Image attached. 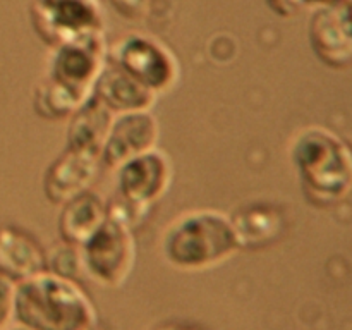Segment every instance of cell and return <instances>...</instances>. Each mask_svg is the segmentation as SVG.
<instances>
[{
    "label": "cell",
    "instance_id": "cell-11",
    "mask_svg": "<svg viewBox=\"0 0 352 330\" xmlns=\"http://www.w3.org/2000/svg\"><path fill=\"white\" fill-rule=\"evenodd\" d=\"M100 158L65 148L58 155L43 175V192L54 205H64L74 196L89 189L98 172Z\"/></svg>",
    "mask_w": 352,
    "mask_h": 330
},
{
    "label": "cell",
    "instance_id": "cell-21",
    "mask_svg": "<svg viewBox=\"0 0 352 330\" xmlns=\"http://www.w3.org/2000/svg\"><path fill=\"white\" fill-rule=\"evenodd\" d=\"M267 2L278 16H292L308 3H315V0H267Z\"/></svg>",
    "mask_w": 352,
    "mask_h": 330
},
{
    "label": "cell",
    "instance_id": "cell-15",
    "mask_svg": "<svg viewBox=\"0 0 352 330\" xmlns=\"http://www.w3.org/2000/svg\"><path fill=\"white\" fill-rule=\"evenodd\" d=\"M116 113L107 109L96 96H89L71 116L67 126L69 150L82 151L100 158Z\"/></svg>",
    "mask_w": 352,
    "mask_h": 330
},
{
    "label": "cell",
    "instance_id": "cell-9",
    "mask_svg": "<svg viewBox=\"0 0 352 330\" xmlns=\"http://www.w3.org/2000/svg\"><path fill=\"white\" fill-rule=\"evenodd\" d=\"M116 172L117 192L131 201L148 206L167 192L174 175L170 158L157 148L131 158Z\"/></svg>",
    "mask_w": 352,
    "mask_h": 330
},
{
    "label": "cell",
    "instance_id": "cell-13",
    "mask_svg": "<svg viewBox=\"0 0 352 330\" xmlns=\"http://www.w3.org/2000/svg\"><path fill=\"white\" fill-rule=\"evenodd\" d=\"M93 96L113 113H126L150 110L158 95L119 65L107 60L93 86Z\"/></svg>",
    "mask_w": 352,
    "mask_h": 330
},
{
    "label": "cell",
    "instance_id": "cell-16",
    "mask_svg": "<svg viewBox=\"0 0 352 330\" xmlns=\"http://www.w3.org/2000/svg\"><path fill=\"white\" fill-rule=\"evenodd\" d=\"M230 220L239 246L250 250H258L275 243L282 236L285 226L282 212L270 203L241 206Z\"/></svg>",
    "mask_w": 352,
    "mask_h": 330
},
{
    "label": "cell",
    "instance_id": "cell-3",
    "mask_svg": "<svg viewBox=\"0 0 352 330\" xmlns=\"http://www.w3.org/2000/svg\"><path fill=\"white\" fill-rule=\"evenodd\" d=\"M160 250L170 267L201 272L226 263L241 246L229 215L217 210H191L165 227Z\"/></svg>",
    "mask_w": 352,
    "mask_h": 330
},
{
    "label": "cell",
    "instance_id": "cell-1",
    "mask_svg": "<svg viewBox=\"0 0 352 330\" xmlns=\"http://www.w3.org/2000/svg\"><path fill=\"white\" fill-rule=\"evenodd\" d=\"M52 50L47 74L34 88L33 105L43 119L60 120L72 116L93 95L109 47L103 33H98Z\"/></svg>",
    "mask_w": 352,
    "mask_h": 330
},
{
    "label": "cell",
    "instance_id": "cell-19",
    "mask_svg": "<svg viewBox=\"0 0 352 330\" xmlns=\"http://www.w3.org/2000/svg\"><path fill=\"white\" fill-rule=\"evenodd\" d=\"M16 284L0 275V330H6L14 320Z\"/></svg>",
    "mask_w": 352,
    "mask_h": 330
},
{
    "label": "cell",
    "instance_id": "cell-14",
    "mask_svg": "<svg viewBox=\"0 0 352 330\" xmlns=\"http://www.w3.org/2000/svg\"><path fill=\"white\" fill-rule=\"evenodd\" d=\"M109 219L107 201L95 191L86 189L62 205L58 215V232L62 241L82 246L102 223Z\"/></svg>",
    "mask_w": 352,
    "mask_h": 330
},
{
    "label": "cell",
    "instance_id": "cell-17",
    "mask_svg": "<svg viewBox=\"0 0 352 330\" xmlns=\"http://www.w3.org/2000/svg\"><path fill=\"white\" fill-rule=\"evenodd\" d=\"M47 272L65 278V280L81 284L85 278H88L85 270V261H82L81 246L62 241V244H57L50 251H47Z\"/></svg>",
    "mask_w": 352,
    "mask_h": 330
},
{
    "label": "cell",
    "instance_id": "cell-2",
    "mask_svg": "<svg viewBox=\"0 0 352 330\" xmlns=\"http://www.w3.org/2000/svg\"><path fill=\"white\" fill-rule=\"evenodd\" d=\"M289 157L306 199L315 206L342 201L352 191V148L339 134L322 126L296 133Z\"/></svg>",
    "mask_w": 352,
    "mask_h": 330
},
{
    "label": "cell",
    "instance_id": "cell-24",
    "mask_svg": "<svg viewBox=\"0 0 352 330\" xmlns=\"http://www.w3.org/2000/svg\"><path fill=\"white\" fill-rule=\"evenodd\" d=\"M6 330H31V329H28V327L19 325V323H17V325H14V327H7Z\"/></svg>",
    "mask_w": 352,
    "mask_h": 330
},
{
    "label": "cell",
    "instance_id": "cell-12",
    "mask_svg": "<svg viewBox=\"0 0 352 330\" xmlns=\"http://www.w3.org/2000/svg\"><path fill=\"white\" fill-rule=\"evenodd\" d=\"M47 272V251L36 237L16 226H0V275L14 284Z\"/></svg>",
    "mask_w": 352,
    "mask_h": 330
},
{
    "label": "cell",
    "instance_id": "cell-5",
    "mask_svg": "<svg viewBox=\"0 0 352 330\" xmlns=\"http://www.w3.org/2000/svg\"><path fill=\"white\" fill-rule=\"evenodd\" d=\"M107 60L119 65L134 79L160 95L175 86L179 62L175 55L157 38L131 33L109 48Z\"/></svg>",
    "mask_w": 352,
    "mask_h": 330
},
{
    "label": "cell",
    "instance_id": "cell-18",
    "mask_svg": "<svg viewBox=\"0 0 352 330\" xmlns=\"http://www.w3.org/2000/svg\"><path fill=\"white\" fill-rule=\"evenodd\" d=\"M148 210H150L148 205L131 201V199L120 196L119 192H117L116 198L107 203L109 219L113 220V222H119L120 226L127 227V229H133V227H138L140 223H143Z\"/></svg>",
    "mask_w": 352,
    "mask_h": 330
},
{
    "label": "cell",
    "instance_id": "cell-7",
    "mask_svg": "<svg viewBox=\"0 0 352 330\" xmlns=\"http://www.w3.org/2000/svg\"><path fill=\"white\" fill-rule=\"evenodd\" d=\"M30 16L40 40L52 48L103 33L96 0H33Z\"/></svg>",
    "mask_w": 352,
    "mask_h": 330
},
{
    "label": "cell",
    "instance_id": "cell-23",
    "mask_svg": "<svg viewBox=\"0 0 352 330\" xmlns=\"http://www.w3.org/2000/svg\"><path fill=\"white\" fill-rule=\"evenodd\" d=\"M346 10H347V17H349V24H351V30H352V2L347 3Z\"/></svg>",
    "mask_w": 352,
    "mask_h": 330
},
{
    "label": "cell",
    "instance_id": "cell-4",
    "mask_svg": "<svg viewBox=\"0 0 352 330\" xmlns=\"http://www.w3.org/2000/svg\"><path fill=\"white\" fill-rule=\"evenodd\" d=\"M14 320L31 330H89L98 323L81 284L50 272L16 284Z\"/></svg>",
    "mask_w": 352,
    "mask_h": 330
},
{
    "label": "cell",
    "instance_id": "cell-22",
    "mask_svg": "<svg viewBox=\"0 0 352 330\" xmlns=\"http://www.w3.org/2000/svg\"><path fill=\"white\" fill-rule=\"evenodd\" d=\"M151 330H206L201 325H196L191 322H177V320H170V322H164L160 325L153 327Z\"/></svg>",
    "mask_w": 352,
    "mask_h": 330
},
{
    "label": "cell",
    "instance_id": "cell-6",
    "mask_svg": "<svg viewBox=\"0 0 352 330\" xmlns=\"http://www.w3.org/2000/svg\"><path fill=\"white\" fill-rule=\"evenodd\" d=\"M89 280L102 287L117 289L129 278L136 265V241L119 222L107 219L81 246Z\"/></svg>",
    "mask_w": 352,
    "mask_h": 330
},
{
    "label": "cell",
    "instance_id": "cell-20",
    "mask_svg": "<svg viewBox=\"0 0 352 330\" xmlns=\"http://www.w3.org/2000/svg\"><path fill=\"white\" fill-rule=\"evenodd\" d=\"M110 2L122 16L129 17V19H140L146 14L150 0H110Z\"/></svg>",
    "mask_w": 352,
    "mask_h": 330
},
{
    "label": "cell",
    "instance_id": "cell-8",
    "mask_svg": "<svg viewBox=\"0 0 352 330\" xmlns=\"http://www.w3.org/2000/svg\"><path fill=\"white\" fill-rule=\"evenodd\" d=\"M158 138L160 126L150 110L117 113L107 134L100 162L116 170L131 158L157 148Z\"/></svg>",
    "mask_w": 352,
    "mask_h": 330
},
{
    "label": "cell",
    "instance_id": "cell-10",
    "mask_svg": "<svg viewBox=\"0 0 352 330\" xmlns=\"http://www.w3.org/2000/svg\"><path fill=\"white\" fill-rule=\"evenodd\" d=\"M309 43L316 57L333 69L352 62V30L346 6H322L309 19Z\"/></svg>",
    "mask_w": 352,
    "mask_h": 330
}]
</instances>
